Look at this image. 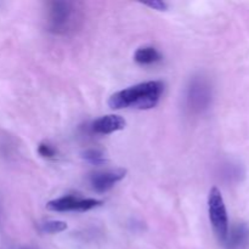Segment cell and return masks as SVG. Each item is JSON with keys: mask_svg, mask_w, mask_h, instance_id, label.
I'll return each instance as SVG.
<instances>
[{"mask_svg": "<svg viewBox=\"0 0 249 249\" xmlns=\"http://www.w3.org/2000/svg\"><path fill=\"white\" fill-rule=\"evenodd\" d=\"M67 229V224L61 220H49L41 225V231L46 233H58Z\"/></svg>", "mask_w": 249, "mask_h": 249, "instance_id": "8fae6325", "label": "cell"}, {"mask_svg": "<svg viewBox=\"0 0 249 249\" xmlns=\"http://www.w3.org/2000/svg\"><path fill=\"white\" fill-rule=\"evenodd\" d=\"M83 158H84L87 162L91 163L94 165H101L106 162V158L105 155L100 150H87L85 152H83Z\"/></svg>", "mask_w": 249, "mask_h": 249, "instance_id": "30bf717a", "label": "cell"}, {"mask_svg": "<svg viewBox=\"0 0 249 249\" xmlns=\"http://www.w3.org/2000/svg\"><path fill=\"white\" fill-rule=\"evenodd\" d=\"M79 21L80 15L74 2L53 1L49 4L46 22L51 33L58 36L71 33L77 28Z\"/></svg>", "mask_w": 249, "mask_h": 249, "instance_id": "7a4b0ae2", "label": "cell"}, {"mask_svg": "<svg viewBox=\"0 0 249 249\" xmlns=\"http://www.w3.org/2000/svg\"><path fill=\"white\" fill-rule=\"evenodd\" d=\"M143 5L151 7V9L158 10V11H164V10L168 9L167 2L160 1V0H153V1H150V2H143Z\"/></svg>", "mask_w": 249, "mask_h": 249, "instance_id": "4fadbf2b", "label": "cell"}, {"mask_svg": "<svg viewBox=\"0 0 249 249\" xmlns=\"http://www.w3.org/2000/svg\"><path fill=\"white\" fill-rule=\"evenodd\" d=\"M164 91V83L160 80L140 83L114 92L108 100V106L113 109L138 108L151 109L157 106Z\"/></svg>", "mask_w": 249, "mask_h": 249, "instance_id": "6da1fadb", "label": "cell"}, {"mask_svg": "<svg viewBox=\"0 0 249 249\" xmlns=\"http://www.w3.org/2000/svg\"><path fill=\"white\" fill-rule=\"evenodd\" d=\"M249 245V226L245 223H238L229 229L228 237H226V249H245Z\"/></svg>", "mask_w": 249, "mask_h": 249, "instance_id": "ba28073f", "label": "cell"}, {"mask_svg": "<svg viewBox=\"0 0 249 249\" xmlns=\"http://www.w3.org/2000/svg\"><path fill=\"white\" fill-rule=\"evenodd\" d=\"M162 53L153 46H142L136 50L135 55H134V60L139 63V65H153L156 62H160L162 60Z\"/></svg>", "mask_w": 249, "mask_h": 249, "instance_id": "9c48e42d", "label": "cell"}, {"mask_svg": "<svg viewBox=\"0 0 249 249\" xmlns=\"http://www.w3.org/2000/svg\"><path fill=\"white\" fill-rule=\"evenodd\" d=\"M126 125L125 119L122 118L117 114H107V116L100 117L96 121L91 123V130L101 135H108L114 131L123 130Z\"/></svg>", "mask_w": 249, "mask_h": 249, "instance_id": "52a82bcc", "label": "cell"}, {"mask_svg": "<svg viewBox=\"0 0 249 249\" xmlns=\"http://www.w3.org/2000/svg\"><path fill=\"white\" fill-rule=\"evenodd\" d=\"M208 213L212 228L220 243H225L229 233V216L223 195L218 187H213L208 196Z\"/></svg>", "mask_w": 249, "mask_h": 249, "instance_id": "3957f363", "label": "cell"}, {"mask_svg": "<svg viewBox=\"0 0 249 249\" xmlns=\"http://www.w3.org/2000/svg\"><path fill=\"white\" fill-rule=\"evenodd\" d=\"M38 153L44 158H55L56 157V150L51 145L46 142H41L38 146Z\"/></svg>", "mask_w": 249, "mask_h": 249, "instance_id": "7c38bea8", "label": "cell"}, {"mask_svg": "<svg viewBox=\"0 0 249 249\" xmlns=\"http://www.w3.org/2000/svg\"><path fill=\"white\" fill-rule=\"evenodd\" d=\"M126 170L116 169V170H106V172H97L90 177V185L92 190H95L99 194L109 191L117 182L123 180L125 178Z\"/></svg>", "mask_w": 249, "mask_h": 249, "instance_id": "8992f818", "label": "cell"}, {"mask_svg": "<svg viewBox=\"0 0 249 249\" xmlns=\"http://www.w3.org/2000/svg\"><path fill=\"white\" fill-rule=\"evenodd\" d=\"M212 99L211 85L203 78H195L187 89V105L195 112H201L208 107Z\"/></svg>", "mask_w": 249, "mask_h": 249, "instance_id": "5b68a950", "label": "cell"}, {"mask_svg": "<svg viewBox=\"0 0 249 249\" xmlns=\"http://www.w3.org/2000/svg\"><path fill=\"white\" fill-rule=\"evenodd\" d=\"M102 204V201L94 198H79L77 196H63L57 199L50 201L46 208L53 212H88L97 208Z\"/></svg>", "mask_w": 249, "mask_h": 249, "instance_id": "277c9868", "label": "cell"}]
</instances>
